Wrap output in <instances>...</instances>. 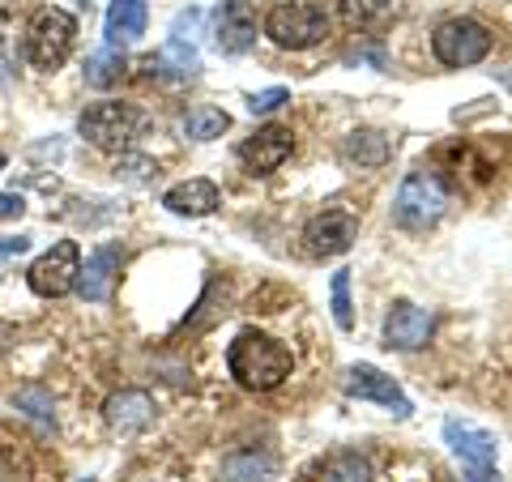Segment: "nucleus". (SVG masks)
Segmentation results:
<instances>
[{
    "label": "nucleus",
    "mask_w": 512,
    "mask_h": 482,
    "mask_svg": "<svg viewBox=\"0 0 512 482\" xmlns=\"http://www.w3.org/2000/svg\"><path fill=\"white\" fill-rule=\"evenodd\" d=\"M227 372L235 376L239 389L274 393L278 384L291 380L295 355L286 342H278V337H269L261 329H244V333H235V342L227 346Z\"/></svg>",
    "instance_id": "f257e3e1"
},
{
    "label": "nucleus",
    "mask_w": 512,
    "mask_h": 482,
    "mask_svg": "<svg viewBox=\"0 0 512 482\" xmlns=\"http://www.w3.org/2000/svg\"><path fill=\"white\" fill-rule=\"evenodd\" d=\"M141 128H146V111L133 103H120V99L90 103L82 116H77V133H82L94 150H107V154L128 150L141 137Z\"/></svg>",
    "instance_id": "f03ea898"
},
{
    "label": "nucleus",
    "mask_w": 512,
    "mask_h": 482,
    "mask_svg": "<svg viewBox=\"0 0 512 482\" xmlns=\"http://www.w3.org/2000/svg\"><path fill=\"white\" fill-rule=\"evenodd\" d=\"M329 30H333V18L320 5H312V0H282L265 18L269 43H278L282 52H308V47L329 39Z\"/></svg>",
    "instance_id": "7ed1b4c3"
},
{
    "label": "nucleus",
    "mask_w": 512,
    "mask_h": 482,
    "mask_svg": "<svg viewBox=\"0 0 512 482\" xmlns=\"http://www.w3.org/2000/svg\"><path fill=\"white\" fill-rule=\"evenodd\" d=\"M73 43H77V18L69 9H39L35 13V22H30L26 30V43H22V56L30 69H39V73H56L64 60H69L73 52Z\"/></svg>",
    "instance_id": "20e7f679"
},
{
    "label": "nucleus",
    "mask_w": 512,
    "mask_h": 482,
    "mask_svg": "<svg viewBox=\"0 0 512 482\" xmlns=\"http://www.w3.org/2000/svg\"><path fill=\"white\" fill-rule=\"evenodd\" d=\"M448 210V188L436 171H410L393 197V222L402 231H427L436 227Z\"/></svg>",
    "instance_id": "39448f33"
},
{
    "label": "nucleus",
    "mask_w": 512,
    "mask_h": 482,
    "mask_svg": "<svg viewBox=\"0 0 512 482\" xmlns=\"http://www.w3.org/2000/svg\"><path fill=\"white\" fill-rule=\"evenodd\" d=\"M491 47H495L491 30L474 18H448L431 35V56L444 69H474V64H483L491 56Z\"/></svg>",
    "instance_id": "423d86ee"
},
{
    "label": "nucleus",
    "mask_w": 512,
    "mask_h": 482,
    "mask_svg": "<svg viewBox=\"0 0 512 482\" xmlns=\"http://www.w3.org/2000/svg\"><path fill=\"white\" fill-rule=\"evenodd\" d=\"M77 273H82V248H77L73 239H56L43 256H35V265L26 269V282L35 295L60 299V295L77 291Z\"/></svg>",
    "instance_id": "0eeeda50"
},
{
    "label": "nucleus",
    "mask_w": 512,
    "mask_h": 482,
    "mask_svg": "<svg viewBox=\"0 0 512 482\" xmlns=\"http://www.w3.org/2000/svg\"><path fill=\"white\" fill-rule=\"evenodd\" d=\"M342 393H346V397H355V401H376V406H384L389 414H397V419H410V414H414L410 397L402 393V384H397L393 376H384L380 367H372V363L346 367Z\"/></svg>",
    "instance_id": "6e6552de"
},
{
    "label": "nucleus",
    "mask_w": 512,
    "mask_h": 482,
    "mask_svg": "<svg viewBox=\"0 0 512 482\" xmlns=\"http://www.w3.org/2000/svg\"><path fill=\"white\" fill-rule=\"evenodd\" d=\"M214 47L222 56H248L256 47V13L248 0H222L214 9Z\"/></svg>",
    "instance_id": "1a4fd4ad"
},
{
    "label": "nucleus",
    "mask_w": 512,
    "mask_h": 482,
    "mask_svg": "<svg viewBox=\"0 0 512 482\" xmlns=\"http://www.w3.org/2000/svg\"><path fill=\"white\" fill-rule=\"evenodd\" d=\"M431 333H436V316L419 303H393L389 316H384V346L389 350H419L431 342Z\"/></svg>",
    "instance_id": "9d476101"
},
{
    "label": "nucleus",
    "mask_w": 512,
    "mask_h": 482,
    "mask_svg": "<svg viewBox=\"0 0 512 482\" xmlns=\"http://www.w3.org/2000/svg\"><path fill=\"white\" fill-rule=\"evenodd\" d=\"M355 239H359V222L346 210H325L303 227V248L312 256H342V252H350Z\"/></svg>",
    "instance_id": "9b49d317"
},
{
    "label": "nucleus",
    "mask_w": 512,
    "mask_h": 482,
    "mask_svg": "<svg viewBox=\"0 0 512 482\" xmlns=\"http://www.w3.org/2000/svg\"><path fill=\"white\" fill-rule=\"evenodd\" d=\"M291 150H295L291 128L269 124V128H256L244 146H239V163H244L252 175H274L286 158H291Z\"/></svg>",
    "instance_id": "f8f14e48"
},
{
    "label": "nucleus",
    "mask_w": 512,
    "mask_h": 482,
    "mask_svg": "<svg viewBox=\"0 0 512 482\" xmlns=\"http://www.w3.org/2000/svg\"><path fill=\"white\" fill-rule=\"evenodd\" d=\"M120 265H124V252L120 248H111V244L94 248L86 256L82 273H77V295H82L86 303H107L111 299V286H116Z\"/></svg>",
    "instance_id": "ddd939ff"
},
{
    "label": "nucleus",
    "mask_w": 512,
    "mask_h": 482,
    "mask_svg": "<svg viewBox=\"0 0 512 482\" xmlns=\"http://www.w3.org/2000/svg\"><path fill=\"white\" fill-rule=\"evenodd\" d=\"M444 440L466 465H495V457H500V440L487 427H474L461 419H444Z\"/></svg>",
    "instance_id": "4468645a"
},
{
    "label": "nucleus",
    "mask_w": 512,
    "mask_h": 482,
    "mask_svg": "<svg viewBox=\"0 0 512 482\" xmlns=\"http://www.w3.org/2000/svg\"><path fill=\"white\" fill-rule=\"evenodd\" d=\"M163 205L175 218H205L222 205V192L214 180H184V184L163 192Z\"/></svg>",
    "instance_id": "2eb2a0df"
},
{
    "label": "nucleus",
    "mask_w": 512,
    "mask_h": 482,
    "mask_svg": "<svg viewBox=\"0 0 512 482\" xmlns=\"http://www.w3.org/2000/svg\"><path fill=\"white\" fill-rule=\"evenodd\" d=\"M150 26V5L146 0H111L107 5V22H103V35L111 47H124V43H137Z\"/></svg>",
    "instance_id": "dca6fc26"
},
{
    "label": "nucleus",
    "mask_w": 512,
    "mask_h": 482,
    "mask_svg": "<svg viewBox=\"0 0 512 482\" xmlns=\"http://www.w3.org/2000/svg\"><path fill=\"white\" fill-rule=\"evenodd\" d=\"M103 414H107L111 427L128 436V431H141V427L154 419V401H150V393H141V389H120V393L107 397Z\"/></svg>",
    "instance_id": "f3484780"
},
{
    "label": "nucleus",
    "mask_w": 512,
    "mask_h": 482,
    "mask_svg": "<svg viewBox=\"0 0 512 482\" xmlns=\"http://www.w3.org/2000/svg\"><path fill=\"white\" fill-rule=\"evenodd\" d=\"M342 154L346 163L355 167H384L393 158V141L380 133V128H355L346 141H342Z\"/></svg>",
    "instance_id": "a211bd4d"
},
{
    "label": "nucleus",
    "mask_w": 512,
    "mask_h": 482,
    "mask_svg": "<svg viewBox=\"0 0 512 482\" xmlns=\"http://www.w3.org/2000/svg\"><path fill=\"white\" fill-rule=\"evenodd\" d=\"M150 69H154V60H150ZM158 69H163L167 77H197L201 73V56H197V47H192V39L184 35L180 22H175L163 56H158Z\"/></svg>",
    "instance_id": "6ab92c4d"
},
{
    "label": "nucleus",
    "mask_w": 512,
    "mask_h": 482,
    "mask_svg": "<svg viewBox=\"0 0 512 482\" xmlns=\"http://www.w3.org/2000/svg\"><path fill=\"white\" fill-rule=\"evenodd\" d=\"M278 461L269 453H256V448H244V453H231L222 461V482H274Z\"/></svg>",
    "instance_id": "aec40b11"
},
{
    "label": "nucleus",
    "mask_w": 512,
    "mask_h": 482,
    "mask_svg": "<svg viewBox=\"0 0 512 482\" xmlns=\"http://www.w3.org/2000/svg\"><path fill=\"white\" fill-rule=\"evenodd\" d=\"M124 52L120 47H111V43H103L99 52L90 56V64H86V82L94 86V90H107V86H116L120 77H124Z\"/></svg>",
    "instance_id": "412c9836"
},
{
    "label": "nucleus",
    "mask_w": 512,
    "mask_h": 482,
    "mask_svg": "<svg viewBox=\"0 0 512 482\" xmlns=\"http://www.w3.org/2000/svg\"><path fill=\"white\" fill-rule=\"evenodd\" d=\"M397 0H342V22L355 30H376L389 22Z\"/></svg>",
    "instance_id": "4be33fe9"
},
{
    "label": "nucleus",
    "mask_w": 512,
    "mask_h": 482,
    "mask_svg": "<svg viewBox=\"0 0 512 482\" xmlns=\"http://www.w3.org/2000/svg\"><path fill=\"white\" fill-rule=\"evenodd\" d=\"M227 128H231V116L222 107H192L184 116V137H192V141H214L227 133Z\"/></svg>",
    "instance_id": "5701e85b"
},
{
    "label": "nucleus",
    "mask_w": 512,
    "mask_h": 482,
    "mask_svg": "<svg viewBox=\"0 0 512 482\" xmlns=\"http://www.w3.org/2000/svg\"><path fill=\"white\" fill-rule=\"evenodd\" d=\"M329 308H333V325L342 333L355 329V308H350V269H338L329 282Z\"/></svg>",
    "instance_id": "b1692460"
},
{
    "label": "nucleus",
    "mask_w": 512,
    "mask_h": 482,
    "mask_svg": "<svg viewBox=\"0 0 512 482\" xmlns=\"http://www.w3.org/2000/svg\"><path fill=\"white\" fill-rule=\"evenodd\" d=\"M372 461L359 453H338L329 457V482H372Z\"/></svg>",
    "instance_id": "393cba45"
},
{
    "label": "nucleus",
    "mask_w": 512,
    "mask_h": 482,
    "mask_svg": "<svg viewBox=\"0 0 512 482\" xmlns=\"http://www.w3.org/2000/svg\"><path fill=\"white\" fill-rule=\"evenodd\" d=\"M18 410H26L30 419H39L43 427H56V410H52V397L43 389H22L18 393Z\"/></svg>",
    "instance_id": "a878e982"
},
{
    "label": "nucleus",
    "mask_w": 512,
    "mask_h": 482,
    "mask_svg": "<svg viewBox=\"0 0 512 482\" xmlns=\"http://www.w3.org/2000/svg\"><path fill=\"white\" fill-rule=\"evenodd\" d=\"M282 103H291V90H286V86H269V90L248 94V111H252V116H269V111H278Z\"/></svg>",
    "instance_id": "bb28decb"
},
{
    "label": "nucleus",
    "mask_w": 512,
    "mask_h": 482,
    "mask_svg": "<svg viewBox=\"0 0 512 482\" xmlns=\"http://www.w3.org/2000/svg\"><path fill=\"white\" fill-rule=\"evenodd\" d=\"M22 214H26V201L18 197V192H0V222L22 218Z\"/></svg>",
    "instance_id": "cd10ccee"
},
{
    "label": "nucleus",
    "mask_w": 512,
    "mask_h": 482,
    "mask_svg": "<svg viewBox=\"0 0 512 482\" xmlns=\"http://www.w3.org/2000/svg\"><path fill=\"white\" fill-rule=\"evenodd\" d=\"M30 248V235H13V239H0V261L5 256H22Z\"/></svg>",
    "instance_id": "c85d7f7f"
},
{
    "label": "nucleus",
    "mask_w": 512,
    "mask_h": 482,
    "mask_svg": "<svg viewBox=\"0 0 512 482\" xmlns=\"http://www.w3.org/2000/svg\"><path fill=\"white\" fill-rule=\"evenodd\" d=\"M466 482H500V478L491 474V465H470V470H466Z\"/></svg>",
    "instance_id": "c756f323"
},
{
    "label": "nucleus",
    "mask_w": 512,
    "mask_h": 482,
    "mask_svg": "<svg viewBox=\"0 0 512 482\" xmlns=\"http://www.w3.org/2000/svg\"><path fill=\"white\" fill-rule=\"evenodd\" d=\"M0 482H5V465H0Z\"/></svg>",
    "instance_id": "7c9ffc66"
},
{
    "label": "nucleus",
    "mask_w": 512,
    "mask_h": 482,
    "mask_svg": "<svg viewBox=\"0 0 512 482\" xmlns=\"http://www.w3.org/2000/svg\"><path fill=\"white\" fill-rule=\"evenodd\" d=\"M0 167H5V154H0Z\"/></svg>",
    "instance_id": "2f4dec72"
},
{
    "label": "nucleus",
    "mask_w": 512,
    "mask_h": 482,
    "mask_svg": "<svg viewBox=\"0 0 512 482\" xmlns=\"http://www.w3.org/2000/svg\"><path fill=\"white\" fill-rule=\"evenodd\" d=\"M508 86H512V77H508Z\"/></svg>",
    "instance_id": "473e14b6"
}]
</instances>
